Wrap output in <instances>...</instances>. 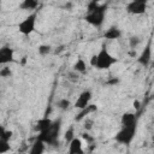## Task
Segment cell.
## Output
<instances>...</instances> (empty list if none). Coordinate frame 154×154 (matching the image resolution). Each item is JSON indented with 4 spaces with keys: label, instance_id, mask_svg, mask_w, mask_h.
<instances>
[{
    "label": "cell",
    "instance_id": "obj_1",
    "mask_svg": "<svg viewBox=\"0 0 154 154\" xmlns=\"http://www.w3.org/2000/svg\"><path fill=\"white\" fill-rule=\"evenodd\" d=\"M106 11H107V5L105 4L101 5L99 2L90 0L87 5V14L84 16V20L95 28H100L105 22Z\"/></svg>",
    "mask_w": 154,
    "mask_h": 154
},
{
    "label": "cell",
    "instance_id": "obj_2",
    "mask_svg": "<svg viewBox=\"0 0 154 154\" xmlns=\"http://www.w3.org/2000/svg\"><path fill=\"white\" fill-rule=\"evenodd\" d=\"M89 63L93 67H95L97 70H108V69H111L112 65H114L117 63V58H114L108 52V49L105 46H102L96 54L91 55Z\"/></svg>",
    "mask_w": 154,
    "mask_h": 154
},
{
    "label": "cell",
    "instance_id": "obj_3",
    "mask_svg": "<svg viewBox=\"0 0 154 154\" xmlns=\"http://www.w3.org/2000/svg\"><path fill=\"white\" fill-rule=\"evenodd\" d=\"M60 129H61V119H55L52 120L51 125L45 129L43 131H40L37 135V138L40 141H42L46 144L49 146H55L59 141V134H60Z\"/></svg>",
    "mask_w": 154,
    "mask_h": 154
},
{
    "label": "cell",
    "instance_id": "obj_4",
    "mask_svg": "<svg viewBox=\"0 0 154 154\" xmlns=\"http://www.w3.org/2000/svg\"><path fill=\"white\" fill-rule=\"evenodd\" d=\"M136 134V124L122 125V129L116 134L114 140L120 144H130Z\"/></svg>",
    "mask_w": 154,
    "mask_h": 154
},
{
    "label": "cell",
    "instance_id": "obj_5",
    "mask_svg": "<svg viewBox=\"0 0 154 154\" xmlns=\"http://www.w3.org/2000/svg\"><path fill=\"white\" fill-rule=\"evenodd\" d=\"M36 19H37V12H32L30 13L29 16H26L22 22H19L18 24V31L22 34V35H30L35 31V28H36Z\"/></svg>",
    "mask_w": 154,
    "mask_h": 154
},
{
    "label": "cell",
    "instance_id": "obj_6",
    "mask_svg": "<svg viewBox=\"0 0 154 154\" xmlns=\"http://www.w3.org/2000/svg\"><path fill=\"white\" fill-rule=\"evenodd\" d=\"M148 7V0H131L126 5V12L130 14H143Z\"/></svg>",
    "mask_w": 154,
    "mask_h": 154
},
{
    "label": "cell",
    "instance_id": "obj_7",
    "mask_svg": "<svg viewBox=\"0 0 154 154\" xmlns=\"http://www.w3.org/2000/svg\"><path fill=\"white\" fill-rule=\"evenodd\" d=\"M14 58V51L8 45H5L0 47V65H6L8 63H12Z\"/></svg>",
    "mask_w": 154,
    "mask_h": 154
},
{
    "label": "cell",
    "instance_id": "obj_8",
    "mask_svg": "<svg viewBox=\"0 0 154 154\" xmlns=\"http://www.w3.org/2000/svg\"><path fill=\"white\" fill-rule=\"evenodd\" d=\"M150 61H152V43L149 42V43L143 48V51L141 52V54L138 55L137 63H138L140 65L147 67V66H149Z\"/></svg>",
    "mask_w": 154,
    "mask_h": 154
},
{
    "label": "cell",
    "instance_id": "obj_9",
    "mask_svg": "<svg viewBox=\"0 0 154 154\" xmlns=\"http://www.w3.org/2000/svg\"><path fill=\"white\" fill-rule=\"evenodd\" d=\"M91 97H93V94H91L90 90H83V91L78 95L77 100L75 101V107L78 108V109H82V108L87 107V106L90 103Z\"/></svg>",
    "mask_w": 154,
    "mask_h": 154
},
{
    "label": "cell",
    "instance_id": "obj_10",
    "mask_svg": "<svg viewBox=\"0 0 154 154\" xmlns=\"http://www.w3.org/2000/svg\"><path fill=\"white\" fill-rule=\"evenodd\" d=\"M67 152L70 154H82L84 152L83 150V142H82V140L75 136L69 142V149H67Z\"/></svg>",
    "mask_w": 154,
    "mask_h": 154
},
{
    "label": "cell",
    "instance_id": "obj_11",
    "mask_svg": "<svg viewBox=\"0 0 154 154\" xmlns=\"http://www.w3.org/2000/svg\"><path fill=\"white\" fill-rule=\"evenodd\" d=\"M120 36H122V30L117 26L108 28L103 34V37L106 40H118V38H120Z\"/></svg>",
    "mask_w": 154,
    "mask_h": 154
},
{
    "label": "cell",
    "instance_id": "obj_12",
    "mask_svg": "<svg viewBox=\"0 0 154 154\" xmlns=\"http://www.w3.org/2000/svg\"><path fill=\"white\" fill-rule=\"evenodd\" d=\"M96 109H97V106H96V105H91V103H89L87 107H84V108L79 109V113L75 117V119H76L77 122H79V120H82L83 118H85L87 116H89L90 113L95 112Z\"/></svg>",
    "mask_w": 154,
    "mask_h": 154
},
{
    "label": "cell",
    "instance_id": "obj_13",
    "mask_svg": "<svg viewBox=\"0 0 154 154\" xmlns=\"http://www.w3.org/2000/svg\"><path fill=\"white\" fill-rule=\"evenodd\" d=\"M136 122H137V117L132 112H125L120 118L122 125H132V124H136Z\"/></svg>",
    "mask_w": 154,
    "mask_h": 154
},
{
    "label": "cell",
    "instance_id": "obj_14",
    "mask_svg": "<svg viewBox=\"0 0 154 154\" xmlns=\"http://www.w3.org/2000/svg\"><path fill=\"white\" fill-rule=\"evenodd\" d=\"M45 150H46V143H43L38 138H36V141L31 144V148L29 149V153L30 154H42Z\"/></svg>",
    "mask_w": 154,
    "mask_h": 154
},
{
    "label": "cell",
    "instance_id": "obj_15",
    "mask_svg": "<svg viewBox=\"0 0 154 154\" xmlns=\"http://www.w3.org/2000/svg\"><path fill=\"white\" fill-rule=\"evenodd\" d=\"M38 6V0H22L19 4V8L23 11H29V10H36Z\"/></svg>",
    "mask_w": 154,
    "mask_h": 154
},
{
    "label": "cell",
    "instance_id": "obj_16",
    "mask_svg": "<svg viewBox=\"0 0 154 154\" xmlns=\"http://www.w3.org/2000/svg\"><path fill=\"white\" fill-rule=\"evenodd\" d=\"M51 123H52V119H49L47 116H45L43 118H41V119L37 120V123H36V125H35V130H36L37 132L43 131L45 129H47V128L51 125Z\"/></svg>",
    "mask_w": 154,
    "mask_h": 154
},
{
    "label": "cell",
    "instance_id": "obj_17",
    "mask_svg": "<svg viewBox=\"0 0 154 154\" xmlns=\"http://www.w3.org/2000/svg\"><path fill=\"white\" fill-rule=\"evenodd\" d=\"M72 70L76 71V72H78V73H84V72L87 71V64H85L84 59L78 58V59L75 61V64L72 65Z\"/></svg>",
    "mask_w": 154,
    "mask_h": 154
},
{
    "label": "cell",
    "instance_id": "obj_18",
    "mask_svg": "<svg viewBox=\"0 0 154 154\" xmlns=\"http://www.w3.org/2000/svg\"><path fill=\"white\" fill-rule=\"evenodd\" d=\"M57 106H58L59 109H61V111H66V109H69V107L71 106V102H70L69 99L63 97V99H59V100L57 101Z\"/></svg>",
    "mask_w": 154,
    "mask_h": 154
},
{
    "label": "cell",
    "instance_id": "obj_19",
    "mask_svg": "<svg viewBox=\"0 0 154 154\" xmlns=\"http://www.w3.org/2000/svg\"><path fill=\"white\" fill-rule=\"evenodd\" d=\"M12 135H13V132L11 130H7L4 125L0 124V138H4V140L10 141L11 137H12Z\"/></svg>",
    "mask_w": 154,
    "mask_h": 154
},
{
    "label": "cell",
    "instance_id": "obj_20",
    "mask_svg": "<svg viewBox=\"0 0 154 154\" xmlns=\"http://www.w3.org/2000/svg\"><path fill=\"white\" fill-rule=\"evenodd\" d=\"M37 52H38L40 55L45 57V55H47V54H49L52 52V47L49 45H40L37 47Z\"/></svg>",
    "mask_w": 154,
    "mask_h": 154
},
{
    "label": "cell",
    "instance_id": "obj_21",
    "mask_svg": "<svg viewBox=\"0 0 154 154\" xmlns=\"http://www.w3.org/2000/svg\"><path fill=\"white\" fill-rule=\"evenodd\" d=\"M11 150V146H10V141L0 138V154L1 153H7Z\"/></svg>",
    "mask_w": 154,
    "mask_h": 154
},
{
    "label": "cell",
    "instance_id": "obj_22",
    "mask_svg": "<svg viewBox=\"0 0 154 154\" xmlns=\"http://www.w3.org/2000/svg\"><path fill=\"white\" fill-rule=\"evenodd\" d=\"M66 78H67V81H70L72 83H77L79 81V73L73 71V70H71L70 72L66 73Z\"/></svg>",
    "mask_w": 154,
    "mask_h": 154
},
{
    "label": "cell",
    "instance_id": "obj_23",
    "mask_svg": "<svg viewBox=\"0 0 154 154\" xmlns=\"http://www.w3.org/2000/svg\"><path fill=\"white\" fill-rule=\"evenodd\" d=\"M73 137H75V128L71 125V126L65 131V134H64V140L69 143Z\"/></svg>",
    "mask_w": 154,
    "mask_h": 154
},
{
    "label": "cell",
    "instance_id": "obj_24",
    "mask_svg": "<svg viewBox=\"0 0 154 154\" xmlns=\"http://www.w3.org/2000/svg\"><path fill=\"white\" fill-rule=\"evenodd\" d=\"M140 43H141V38H140L138 36H131V37L129 38V46H130V48H132V49H135Z\"/></svg>",
    "mask_w": 154,
    "mask_h": 154
},
{
    "label": "cell",
    "instance_id": "obj_25",
    "mask_svg": "<svg viewBox=\"0 0 154 154\" xmlns=\"http://www.w3.org/2000/svg\"><path fill=\"white\" fill-rule=\"evenodd\" d=\"M12 76V71L10 67H2L0 69V77L2 78H7V77H11Z\"/></svg>",
    "mask_w": 154,
    "mask_h": 154
},
{
    "label": "cell",
    "instance_id": "obj_26",
    "mask_svg": "<svg viewBox=\"0 0 154 154\" xmlns=\"http://www.w3.org/2000/svg\"><path fill=\"white\" fill-rule=\"evenodd\" d=\"M93 124H94V122L91 120V119H89V118H87V120L84 122V130H87V131H90L91 129H93Z\"/></svg>",
    "mask_w": 154,
    "mask_h": 154
},
{
    "label": "cell",
    "instance_id": "obj_27",
    "mask_svg": "<svg viewBox=\"0 0 154 154\" xmlns=\"http://www.w3.org/2000/svg\"><path fill=\"white\" fill-rule=\"evenodd\" d=\"M82 137H83V138L87 141V143H88V144H91V143L94 142V138H93V137H91V136H90L88 132H84V134H82Z\"/></svg>",
    "mask_w": 154,
    "mask_h": 154
},
{
    "label": "cell",
    "instance_id": "obj_28",
    "mask_svg": "<svg viewBox=\"0 0 154 154\" xmlns=\"http://www.w3.org/2000/svg\"><path fill=\"white\" fill-rule=\"evenodd\" d=\"M118 82H119L118 78H112V79H109V81L107 82V84H117Z\"/></svg>",
    "mask_w": 154,
    "mask_h": 154
},
{
    "label": "cell",
    "instance_id": "obj_29",
    "mask_svg": "<svg viewBox=\"0 0 154 154\" xmlns=\"http://www.w3.org/2000/svg\"><path fill=\"white\" fill-rule=\"evenodd\" d=\"M65 48H64V46H59V47H57V49H55V54H58V53H60V52H63Z\"/></svg>",
    "mask_w": 154,
    "mask_h": 154
},
{
    "label": "cell",
    "instance_id": "obj_30",
    "mask_svg": "<svg viewBox=\"0 0 154 154\" xmlns=\"http://www.w3.org/2000/svg\"><path fill=\"white\" fill-rule=\"evenodd\" d=\"M65 8H67V10H71V8H72V4H71L70 1H69V2H66V4H65Z\"/></svg>",
    "mask_w": 154,
    "mask_h": 154
},
{
    "label": "cell",
    "instance_id": "obj_31",
    "mask_svg": "<svg viewBox=\"0 0 154 154\" xmlns=\"http://www.w3.org/2000/svg\"><path fill=\"white\" fill-rule=\"evenodd\" d=\"M134 107H135V109H138L140 108V102L136 100V101H134Z\"/></svg>",
    "mask_w": 154,
    "mask_h": 154
},
{
    "label": "cell",
    "instance_id": "obj_32",
    "mask_svg": "<svg viewBox=\"0 0 154 154\" xmlns=\"http://www.w3.org/2000/svg\"><path fill=\"white\" fill-rule=\"evenodd\" d=\"M91 1H95V2H100V1H102V0H91Z\"/></svg>",
    "mask_w": 154,
    "mask_h": 154
}]
</instances>
